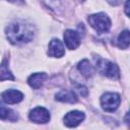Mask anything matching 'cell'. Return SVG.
Here are the masks:
<instances>
[{
	"mask_svg": "<svg viewBox=\"0 0 130 130\" xmlns=\"http://www.w3.org/2000/svg\"><path fill=\"white\" fill-rule=\"evenodd\" d=\"M7 40L13 45H21L30 42L36 35V27L32 23L18 20L11 22L5 28Z\"/></svg>",
	"mask_w": 130,
	"mask_h": 130,
	"instance_id": "1",
	"label": "cell"
},
{
	"mask_svg": "<svg viewBox=\"0 0 130 130\" xmlns=\"http://www.w3.org/2000/svg\"><path fill=\"white\" fill-rule=\"evenodd\" d=\"M87 20H88V23L91 25V27H93L100 34L109 31L111 27V19L104 12L91 14L88 16Z\"/></svg>",
	"mask_w": 130,
	"mask_h": 130,
	"instance_id": "2",
	"label": "cell"
},
{
	"mask_svg": "<svg viewBox=\"0 0 130 130\" xmlns=\"http://www.w3.org/2000/svg\"><path fill=\"white\" fill-rule=\"evenodd\" d=\"M96 68L101 74H103L109 78L117 79L120 76L119 67L111 61L99 58V59H96Z\"/></svg>",
	"mask_w": 130,
	"mask_h": 130,
	"instance_id": "3",
	"label": "cell"
},
{
	"mask_svg": "<svg viewBox=\"0 0 130 130\" xmlns=\"http://www.w3.org/2000/svg\"><path fill=\"white\" fill-rule=\"evenodd\" d=\"M121 98L116 92H106L101 98V106L106 112H114L118 109Z\"/></svg>",
	"mask_w": 130,
	"mask_h": 130,
	"instance_id": "4",
	"label": "cell"
},
{
	"mask_svg": "<svg viewBox=\"0 0 130 130\" xmlns=\"http://www.w3.org/2000/svg\"><path fill=\"white\" fill-rule=\"evenodd\" d=\"M28 118L34 123H37V124H46V123H48L50 121L51 115H50V112L46 108L37 107V108L32 109L29 112Z\"/></svg>",
	"mask_w": 130,
	"mask_h": 130,
	"instance_id": "5",
	"label": "cell"
},
{
	"mask_svg": "<svg viewBox=\"0 0 130 130\" xmlns=\"http://www.w3.org/2000/svg\"><path fill=\"white\" fill-rule=\"evenodd\" d=\"M85 118V115L83 112L81 111H71L69 113H67L64 118H63V121H64V124L65 126L67 127H76L77 125H79Z\"/></svg>",
	"mask_w": 130,
	"mask_h": 130,
	"instance_id": "6",
	"label": "cell"
},
{
	"mask_svg": "<svg viewBox=\"0 0 130 130\" xmlns=\"http://www.w3.org/2000/svg\"><path fill=\"white\" fill-rule=\"evenodd\" d=\"M63 38L66 44V47L70 50H74L80 45V37L78 32L73 29H66Z\"/></svg>",
	"mask_w": 130,
	"mask_h": 130,
	"instance_id": "7",
	"label": "cell"
},
{
	"mask_svg": "<svg viewBox=\"0 0 130 130\" xmlns=\"http://www.w3.org/2000/svg\"><path fill=\"white\" fill-rule=\"evenodd\" d=\"M64 54H65V50L61 41L58 39L51 40L48 47V55L54 58H61L63 57Z\"/></svg>",
	"mask_w": 130,
	"mask_h": 130,
	"instance_id": "8",
	"label": "cell"
},
{
	"mask_svg": "<svg viewBox=\"0 0 130 130\" xmlns=\"http://www.w3.org/2000/svg\"><path fill=\"white\" fill-rule=\"evenodd\" d=\"M1 99L6 104H18L23 100V94L19 90L16 89H7L2 92Z\"/></svg>",
	"mask_w": 130,
	"mask_h": 130,
	"instance_id": "9",
	"label": "cell"
},
{
	"mask_svg": "<svg viewBox=\"0 0 130 130\" xmlns=\"http://www.w3.org/2000/svg\"><path fill=\"white\" fill-rule=\"evenodd\" d=\"M47 78H48V75L45 72H37V73L31 74L27 78V82L32 88L39 89L44 84V82Z\"/></svg>",
	"mask_w": 130,
	"mask_h": 130,
	"instance_id": "10",
	"label": "cell"
},
{
	"mask_svg": "<svg viewBox=\"0 0 130 130\" xmlns=\"http://www.w3.org/2000/svg\"><path fill=\"white\" fill-rule=\"evenodd\" d=\"M55 100L62 102V103H70V104H74L77 102V96L76 94L72 91V90H60L55 94Z\"/></svg>",
	"mask_w": 130,
	"mask_h": 130,
	"instance_id": "11",
	"label": "cell"
},
{
	"mask_svg": "<svg viewBox=\"0 0 130 130\" xmlns=\"http://www.w3.org/2000/svg\"><path fill=\"white\" fill-rule=\"evenodd\" d=\"M77 68H78V70H79V72L84 76V77H91L92 75H93V73H94V68H93V66L89 63V61L88 60H86V59H83V60H81L79 63H78V65H77Z\"/></svg>",
	"mask_w": 130,
	"mask_h": 130,
	"instance_id": "12",
	"label": "cell"
},
{
	"mask_svg": "<svg viewBox=\"0 0 130 130\" xmlns=\"http://www.w3.org/2000/svg\"><path fill=\"white\" fill-rule=\"evenodd\" d=\"M3 80H14V76L8 67L7 58H4L3 61L0 63V81Z\"/></svg>",
	"mask_w": 130,
	"mask_h": 130,
	"instance_id": "13",
	"label": "cell"
},
{
	"mask_svg": "<svg viewBox=\"0 0 130 130\" xmlns=\"http://www.w3.org/2000/svg\"><path fill=\"white\" fill-rule=\"evenodd\" d=\"M0 119L1 120H9V121H16L17 115L14 111L4 106L2 103H0Z\"/></svg>",
	"mask_w": 130,
	"mask_h": 130,
	"instance_id": "14",
	"label": "cell"
},
{
	"mask_svg": "<svg viewBox=\"0 0 130 130\" xmlns=\"http://www.w3.org/2000/svg\"><path fill=\"white\" fill-rule=\"evenodd\" d=\"M129 43H130V37H129V30L125 29L123 30L117 40V45L119 48L121 49H128L129 47Z\"/></svg>",
	"mask_w": 130,
	"mask_h": 130,
	"instance_id": "15",
	"label": "cell"
},
{
	"mask_svg": "<svg viewBox=\"0 0 130 130\" xmlns=\"http://www.w3.org/2000/svg\"><path fill=\"white\" fill-rule=\"evenodd\" d=\"M46 2V4L52 8V9H55V8H58L60 6V2L58 0H44Z\"/></svg>",
	"mask_w": 130,
	"mask_h": 130,
	"instance_id": "16",
	"label": "cell"
},
{
	"mask_svg": "<svg viewBox=\"0 0 130 130\" xmlns=\"http://www.w3.org/2000/svg\"><path fill=\"white\" fill-rule=\"evenodd\" d=\"M76 89H77V91H78L82 96H86V95H87L88 90H87V88H86L85 86H83V85H77Z\"/></svg>",
	"mask_w": 130,
	"mask_h": 130,
	"instance_id": "17",
	"label": "cell"
},
{
	"mask_svg": "<svg viewBox=\"0 0 130 130\" xmlns=\"http://www.w3.org/2000/svg\"><path fill=\"white\" fill-rule=\"evenodd\" d=\"M7 1L10 2V3H13V4H17V5L24 4V0H7Z\"/></svg>",
	"mask_w": 130,
	"mask_h": 130,
	"instance_id": "18",
	"label": "cell"
},
{
	"mask_svg": "<svg viewBox=\"0 0 130 130\" xmlns=\"http://www.w3.org/2000/svg\"><path fill=\"white\" fill-rule=\"evenodd\" d=\"M125 13L127 16L129 15V0H126V3H125Z\"/></svg>",
	"mask_w": 130,
	"mask_h": 130,
	"instance_id": "19",
	"label": "cell"
}]
</instances>
